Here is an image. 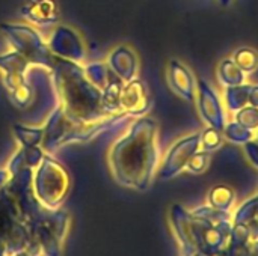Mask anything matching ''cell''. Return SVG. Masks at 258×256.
Returning <instances> with one entry per match:
<instances>
[{
    "instance_id": "17",
    "label": "cell",
    "mask_w": 258,
    "mask_h": 256,
    "mask_svg": "<svg viewBox=\"0 0 258 256\" xmlns=\"http://www.w3.org/2000/svg\"><path fill=\"white\" fill-rule=\"evenodd\" d=\"M233 60L245 74H252L258 68V51L251 47H242L234 51Z\"/></svg>"
},
{
    "instance_id": "12",
    "label": "cell",
    "mask_w": 258,
    "mask_h": 256,
    "mask_svg": "<svg viewBox=\"0 0 258 256\" xmlns=\"http://www.w3.org/2000/svg\"><path fill=\"white\" fill-rule=\"evenodd\" d=\"M21 15L32 26H54L59 21V5L56 0H30L21 8Z\"/></svg>"
},
{
    "instance_id": "26",
    "label": "cell",
    "mask_w": 258,
    "mask_h": 256,
    "mask_svg": "<svg viewBox=\"0 0 258 256\" xmlns=\"http://www.w3.org/2000/svg\"><path fill=\"white\" fill-rule=\"evenodd\" d=\"M231 2H233V0H219V3H221L222 6H230Z\"/></svg>"
},
{
    "instance_id": "21",
    "label": "cell",
    "mask_w": 258,
    "mask_h": 256,
    "mask_svg": "<svg viewBox=\"0 0 258 256\" xmlns=\"http://www.w3.org/2000/svg\"><path fill=\"white\" fill-rule=\"evenodd\" d=\"M234 121L239 122V124H242L243 127L255 131L258 128V107H254L251 104L245 106L243 109H240V110L236 112Z\"/></svg>"
},
{
    "instance_id": "8",
    "label": "cell",
    "mask_w": 258,
    "mask_h": 256,
    "mask_svg": "<svg viewBox=\"0 0 258 256\" xmlns=\"http://www.w3.org/2000/svg\"><path fill=\"white\" fill-rule=\"evenodd\" d=\"M197 101H198L200 115L209 124V127L222 131L227 124L222 101L218 92L203 78L198 80L197 83Z\"/></svg>"
},
{
    "instance_id": "10",
    "label": "cell",
    "mask_w": 258,
    "mask_h": 256,
    "mask_svg": "<svg viewBox=\"0 0 258 256\" xmlns=\"http://www.w3.org/2000/svg\"><path fill=\"white\" fill-rule=\"evenodd\" d=\"M169 88L183 100L192 103L197 98V81L192 71L180 60L171 59L168 63Z\"/></svg>"
},
{
    "instance_id": "25",
    "label": "cell",
    "mask_w": 258,
    "mask_h": 256,
    "mask_svg": "<svg viewBox=\"0 0 258 256\" xmlns=\"http://www.w3.org/2000/svg\"><path fill=\"white\" fill-rule=\"evenodd\" d=\"M248 104H251V106H254V107H258V84H252V86H251Z\"/></svg>"
},
{
    "instance_id": "23",
    "label": "cell",
    "mask_w": 258,
    "mask_h": 256,
    "mask_svg": "<svg viewBox=\"0 0 258 256\" xmlns=\"http://www.w3.org/2000/svg\"><path fill=\"white\" fill-rule=\"evenodd\" d=\"M209 163H210V155H209V152L200 149L198 152H195V154L190 157V160H189L186 169H187L189 172H192V174H201V172H204V170L209 167Z\"/></svg>"
},
{
    "instance_id": "2",
    "label": "cell",
    "mask_w": 258,
    "mask_h": 256,
    "mask_svg": "<svg viewBox=\"0 0 258 256\" xmlns=\"http://www.w3.org/2000/svg\"><path fill=\"white\" fill-rule=\"evenodd\" d=\"M160 161L159 125L150 116H139L109 151L113 180L124 187L145 192L153 184Z\"/></svg>"
},
{
    "instance_id": "7",
    "label": "cell",
    "mask_w": 258,
    "mask_h": 256,
    "mask_svg": "<svg viewBox=\"0 0 258 256\" xmlns=\"http://www.w3.org/2000/svg\"><path fill=\"white\" fill-rule=\"evenodd\" d=\"M48 47L53 54L62 59H68L79 63L85 62L86 59V47L83 39L74 29L68 26L54 27L48 41Z\"/></svg>"
},
{
    "instance_id": "3",
    "label": "cell",
    "mask_w": 258,
    "mask_h": 256,
    "mask_svg": "<svg viewBox=\"0 0 258 256\" xmlns=\"http://www.w3.org/2000/svg\"><path fill=\"white\" fill-rule=\"evenodd\" d=\"M2 33L14 51L20 53L30 65L42 66L51 71L54 65V54L48 44L42 39L41 33L32 24H9L0 26Z\"/></svg>"
},
{
    "instance_id": "11",
    "label": "cell",
    "mask_w": 258,
    "mask_h": 256,
    "mask_svg": "<svg viewBox=\"0 0 258 256\" xmlns=\"http://www.w3.org/2000/svg\"><path fill=\"white\" fill-rule=\"evenodd\" d=\"M107 68L124 83L136 78L138 74V56L128 45L116 47L106 60Z\"/></svg>"
},
{
    "instance_id": "18",
    "label": "cell",
    "mask_w": 258,
    "mask_h": 256,
    "mask_svg": "<svg viewBox=\"0 0 258 256\" xmlns=\"http://www.w3.org/2000/svg\"><path fill=\"white\" fill-rule=\"evenodd\" d=\"M85 72L89 78V81L97 86L98 89H104L109 83V80L112 78L113 72L107 68L106 63L103 62H95V63H89L85 66Z\"/></svg>"
},
{
    "instance_id": "22",
    "label": "cell",
    "mask_w": 258,
    "mask_h": 256,
    "mask_svg": "<svg viewBox=\"0 0 258 256\" xmlns=\"http://www.w3.org/2000/svg\"><path fill=\"white\" fill-rule=\"evenodd\" d=\"M234 199V193L230 187L218 186L210 192V202L218 208H228Z\"/></svg>"
},
{
    "instance_id": "19",
    "label": "cell",
    "mask_w": 258,
    "mask_h": 256,
    "mask_svg": "<svg viewBox=\"0 0 258 256\" xmlns=\"http://www.w3.org/2000/svg\"><path fill=\"white\" fill-rule=\"evenodd\" d=\"M222 134H224V139H227L236 145H243V143L249 142L251 139H254V131L243 127L242 124H239L236 121L225 124Z\"/></svg>"
},
{
    "instance_id": "4",
    "label": "cell",
    "mask_w": 258,
    "mask_h": 256,
    "mask_svg": "<svg viewBox=\"0 0 258 256\" xmlns=\"http://www.w3.org/2000/svg\"><path fill=\"white\" fill-rule=\"evenodd\" d=\"M33 174V190L38 199L48 208H59L68 196L71 180L67 169L47 152Z\"/></svg>"
},
{
    "instance_id": "9",
    "label": "cell",
    "mask_w": 258,
    "mask_h": 256,
    "mask_svg": "<svg viewBox=\"0 0 258 256\" xmlns=\"http://www.w3.org/2000/svg\"><path fill=\"white\" fill-rule=\"evenodd\" d=\"M121 112L128 116H144L150 109V97L145 84L139 78L125 81L119 95Z\"/></svg>"
},
{
    "instance_id": "6",
    "label": "cell",
    "mask_w": 258,
    "mask_h": 256,
    "mask_svg": "<svg viewBox=\"0 0 258 256\" xmlns=\"http://www.w3.org/2000/svg\"><path fill=\"white\" fill-rule=\"evenodd\" d=\"M201 149V133H195L177 140L163 158L162 166L157 169L160 180H169L183 172L190 157Z\"/></svg>"
},
{
    "instance_id": "1",
    "label": "cell",
    "mask_w": 258,
    "mask_h": 256,
    "mask_svg": "<svg viewBox=\"0 0 258 256\" xmlns=\"http://www.w3.org/2000/svg\"><path fill=\"white\" fill-rule=\"evenodd\" d=\"M70 223L35 195L33 167L0 169V256H60Z\"/></svg>"
},
{
    "instance_id": "5",
    "label": "cell",
    "mask_w": 258,
    "mask_h": 256,
    "mask_svg": "<svg viewBox=\"0 0 258 256\" xmlns=\"http://www.w3.org/2000/svg\"><path fill=\"white\" fill-rule=\"evenodd\" d=\"M30 63L17 51L0 56L2 83L11 101L20 109L27 110L32 103V86L27 78Z\"/></svg>"
},
{
    "instance_id": "20",
    "label": "cell",
    "mask_w": 258,
    "mask_h": 256,
    "mask_svg": "<svg viewBox=\"0 0 258 256\" xmlns=\"http://www.w3.org/2000/svg\"><path fill=\"white\" fill-rule=\"evenodd\" d=\"M222 142H224V134L221 130L209 127L201 133V149L206 152H213L219 149L222 146Z\"/></svg>"
},
{
    "instance_id": "16",
    "label": "cell",
    "mask_w": 258,
    "mask_h": 256,
    "mask_svg": "<svg viewBox=\"0 0 258 256\" xmlns=\"http://www.w3.org/2000/svg\"><path fill=\"white\" fill-rule=\"evenodd\" d=\"M14 133L21 146H39L44 139V127H32V125H14Z\"/></svg>"
},
{
    "instance_id": "13",
    "label": "cell",
    "mask_w": 258,
    "mask_h": 256,
    "mask_svg": "<svg viewBox=\"0 0 258 256\" xmlns=\"http://www.w3.org/2000/svg\"><path fill=\"white\" fill-rule=\"evenodd\" d=\"M122 84H124V81L113 74L112 78L109 80L107 86L101 91V107L107 115L122 113L121 106H119V95H121Z\"/></svg>"
},
{
    "instance_id": "24",
    "label": "cell",
    "mask_w": 258,
    "mask_h": 256,
    "mask_svg": "<svg viewBox=\"0 0 258 256\" xmlns=\"http://www.w3.org/2000/svg\"><path fill=\"white\" fill-rule=\"evenodd\" d=\"M243 151L248 157V160L258 169V142L251 139L249 142L243 143Z\"/></svg>"
},
{
    "instance_id": "15",
    "label": "cell",
    "mask_w": 258,
    "mask_h": 256,
    "mask_svg": "<svg viewBox=\"0 0 258 256\" xmlns=\"http://www.w3.org/2000/svg\"><path fill=\"white\" fill-rule=\"evenodd\" d=\"M251 83H242L239 86H228L225 88L224 92V98H225V104L227 109L230 112H237L240 109H243L245 106H248V100H249V91H251Z\"/></svg>"
},
{
    "instance_id": "14",
    "label": "cell",
    "mask_w": 258,
    "mask_h": 256,
    "mask_svg": "<svg viewBox=\"0 0 258 256\" xmlns=\"http://www.w3.org/2000/svg\"><path fill=\"white\" fill-rule=\"evenodd\" d=\"M218 77L219 81L228 88V86H239L246 81V74L237 66V63L233 60V57L224 59L218 66Z\"/></svg>"
},
{
    "instance_id": "27",
    "label": "cell",
    "mask_w": 258,
    "mask_h": 256,
    "mask_svg": "<svg viewBox=\"0 0 258 256\" xmlns=\"http://www.w3.org/2000/svg\"><path fill=\"white\" fill-rule=\"evenodd\" d=\"M255 140H257V142H258V128H257V130H255Z\"/></svg>"
}]
</instances>
